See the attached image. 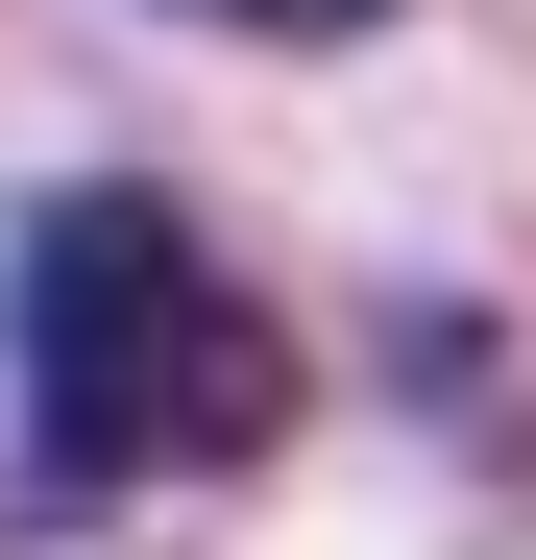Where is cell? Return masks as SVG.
<instances>
[{"mask_svg":"<svg viewBox=\"0 0 536 560\" xmlns=\"http://www.w3.org/2000/svg\"><path fill=\"white\" fill-rule=\"evenodd\" d=\"M0 365H25V488L49 512H123V488H196V463L293 439V317L171 196H49L0 244Z\"/></svg>","mask_w":536,"mask_h":560,"instance_id":"obj_1","label":"cell"},{"mask_svg":"<svg viewBox=\"0 0 536 560\" xmlns=\"http://www.w3.org/2000/svg\"><path fill=\"white\" fill-rule=\"evenodd\" d=\"M196 25H244V49H341V25H391V0H196Z\"/></svg>","mask_w":536,"mask_h":560,"instance_id":"obj_2","label":"cell"}]
</instances>
